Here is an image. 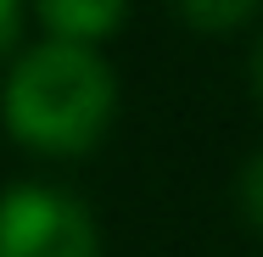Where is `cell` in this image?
I'll list each match as a JSON object with an SVG mask.
<instances>
[{
  "label": "cell",
  "instance_id": "2",
  "mask_svg": "<svg viewBox=\"0 0 263 257\" xmlns=\"http://www.w3.org/2000/svg\"><path fill=\"white\" fill-rule=\"evenodd\" d=\"M0 257H101L96 218L51 185L0 196Z\"/></svg>",
  "mask_w": 263,
  "mask_h": 257
},
{
  "label": "cell",
  "instance_id": "1",
  "mask_svg": "<svg viewBox=\"0 0 263 257\" xmlns=\"http://www.w3.org/2000/svg\"><path fill=\"white\" fill-rule=\"evenodd\" d=\"M112 73L84 39H51L17 62L6 84V129L34 151H90L112 123Z\"/></svg>",
  "mask_w": 263,
  "mask_h": 257
},
{
  "label": "cell",
  "instance_id": "6",
  "mask_svg": "<svg viewBox=\"0 0 263 257\" xmlns=\"http://www.w3.org/2000/svg\"><path fill=\"white\" fill-rule=\"evenodd\" d=\"M17 39V0H0V51Z\"/></svg>",
  "mask_w": 263,
  "mask_h": 257
},
{
  "label": "cell",
  "instance_id": "4",
  "mask_svg": "<svg viewBox=\"0 0 263 257\" xmlns=\"http://www.w3.org/2000/svg\"><path fill=\"white\" fill-rule=\"evenodd\" d=\"M258 11V0H179V17L196 34H230Z\"/></svg>",
  "mask_w": 263,
  "mask_h": 257
},
{
  "label": "cell",
  "instance_id": "5",
  "mask_svg": "<svg viewBox=\"0 0 263 257\" xmlns=\"http://www.w3.org/2000/svg\"><path fill=\"white\" fill-rule=\"evenodd\" d=\"M241 212H247V224L263 235V151L241 168Z\"/></svg>",
  "mask_w": 263,
  "mask_h": 257
},
{
  "label": "cell",
  "instance_id": "3",
  "mask_svg": "<svg viewBox=\"0 0 263 257\" xmlns=\"http://www.w3.org/2000/svg\"><path fill=\"white\" fill-rule=\"evenodd\" d=\"M123 11H129V0H40V17L51 23L56 39H84V45L118 34Z\"/></svg>",
  "mask_w": 263,
  "mask_h": 257
},
{
  "label": "cell",
  "instance_id": "7",
  "mask_svg": "<svg viewBox=\"0 0 263 257\" xmlns=\"http://www.w3.org/2000/svg\"><path fill=\"white\" fill-rule=\"evenodd\" d=\"M252 90H258V101H263V39H258V51H252Z\"/></svg>",
  "mask_w": 263,
  "mask_h": 257
}]
</instances>
